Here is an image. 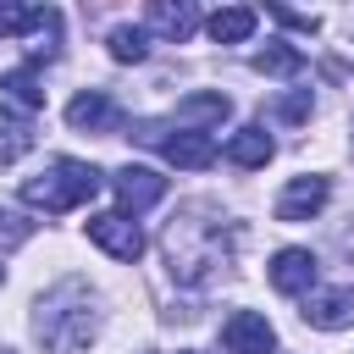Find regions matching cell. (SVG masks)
<instances>
[{
    "label": "cell",
    "mask_w": 354,
    "mask_h": 354,
    "mask_svg": "<svg viewBox=\"0 0 354 354\" xmlns=\"http://www.w3.org/2000/svg\"><path fill=\"white\" fill-rule=\"evenodd\" d=\"M100 183H105V177H100L88 160H50L39 177L22 183V205H33V210H44V216H61V210L94 199Z\"/></svg>",
    "instance_id": "1"
},
{
    "label": "cell",
    "mask_w": 354,
    "mask_h": 354,
    "mask_svg": "<svg viewBox=\"0 0 354 354\" xmlns=\"http://www.w3.org/2000/svg\"><path fill=\"white\" fill-rule=\"evenodd\" d=\"M88 243H100L111 260H138L144 254V232H138V221H127L122 210H105V216H88Z\"/></svg>",
    "instance_id": "2"
},
{
    "label": "cell",
    "mask_w": 354,
    "mask_h": 354,
    "mask_svg": "<svg viewBox=\"0 0 354 354\" xmlns=\"http://www.w3.org/2000/svg\"><path fill=\"white\" fill-rule=\"evenodd\" d=\"M144 144H160V155L171 160V166H183V171H205V166H216V138L210 133H155V138H144Z\"/></svg>",
    "instance_id": "3"
},
{
    "label": "cell",
    "mask_w": 354,
    "mask_h": 354,
    "mask_svg": "<svg viewBox=\"0 0 354 354\" xmlns=\"http://www.w3.org/2000/svg\"><path fill=\"white\" fill-rule=\"evenodd\" d=\"M221 343H227V354H271V348H277V332H271L266 315L232 310V315L221 321Z\"/></svg>",
    "instance_id": "4"
},
{
    "label": "cell",
    "mask_w": 354,
    "mask_h": 354,
    "mask_svg": "<svg viewBox=\"0 0 354 354\" xmlns=\"http://www.w3.org/2000/svg\"><path fill=\"white\" fill-rule=\"evenodd\" d=\"M111 188H116L122 210H133V216L166 199V177H160V171H149V166H122V171L111 177Z\"/></svg>",
    "instance_id": "5"
},
{
    "label": "cell",
    "mask_w": 354,
    "mask_h": 354,
    "mask_svg": "<svg viewBox=\"0 0 354 354\" xmlns=\"http://www.w3.org/2000/svg\"><path fill=\"white\" fill-rule=\"evenodd\" d=\"M326 199H332V183L326 177H293L277 194V221H310V216H321Z\"/></svg>",
    "instance_id": "6"
},
{
    "label": "cell",
    "mask_w": 354,
    "mask_h": 354,
    "mask_svg": "<svg viewBox=\"0 0 354 354\" xmlns=\"http://www.w3.org/2000/svg\"><path fill=\"white\" fill-rule=\"evenodd\" d=\"M66 122H72L77 133H111V127H122V111H116V100H111V94L83 88V94L66 105Z\"/></svg>",
    "instance_id": "7"
},
{
    "label": "cell",
    "mask_w": 354,
    "mask_h": 354,
    "mask_svg": "<svg viewBox=\"0 0 354 354\" xmlns=\"http://www.w3.org/2000/svg\"><path fill=\"white\" fill-rule=\"evenodd\" d=\"M315 254L310 249H277L271 254V288L277 293H310L315 288Z\"/></svg>",
    "instance_id": "8"
},
{
    "label": "cell",
    "mask_w": 354,
    "mask_h": 354,
    "mask_svg": "<svg viewBox=\"0 0 354 354\" xmlns=\"http://www.w3.org/2000/svg\"><path fill=\"white\" fill-rule=\"evenodd\" d=\"M310 326H321V332H343L348 321H354V293H304V310H299Z\"/></svg>",
    "instance_id": "9"
},
{
    "label": "cell",
    "mask_w": 354,
    "mask_h": 354,
    "mask_svg": "<svg viewBox=\"0 0 354 354\" xmlns=\"http://www.w3.org/2000/svg\"><path fill=\"white\" fill-rule=\"evenodd\" d=\"M227 111H232V100H227V94H216V88H205V94H188V100H177V111H171V127H183V133H199V122H227Z\"/></svg>",
    "instance_id": "10"
},
{
    "label": "cell",
    "mask_w": 354,
    "mask_h": 354,
    "mask_svg": "<svg viewBox=\"0 0 354 354\" xmlns=\"http://www.w3.org/2000/svg\"><path fill=\"white\" fill-rule=\"evenodd\" d=\"M149 28H155L160 39H171V44H183V39L199 28V11H194L188 0H177V6H171V0H155V6H149Z\"/></svg>",
    "instance_id": "11"
},
{
    "label": "cell",
    "mask_w": 354,
    "mask_h": 354,
    "mask_svg": "<svg viewBox=\"0 0 354 354\" xmlns=\"http://www.w3.org/2000/svg\"><path fill=\"white\" fill-rule=\"evenodd\" d=\"M271 149H277V144H271L266 127H238V133L227 138V160H232V166H266Z\"/></svg>",
    "instance_id": "12"
},
{
    "label": "cell",
    "mask_w": 354,
    "mask_h": 354,
    "mask_svg": "<svg viewBox=\"0 0 354 354\" xmlns=\"http://www.w3.org/2000/svg\"><path fill=\"white\" fill-rule=\"evenodd\" d=\"M254 22H260V11H249V6H227V11L210 17V39H216V44H243V39L254 33Z\"/></svg>",
    "instance_id": "13"
},
{
    "label": "cell",
    "mask_w": 354,
    "mask_h": 354,
    "mask_svg": "<svg viewBox=\"0 0 354 354\" xmlns=\"http://www.w3.org/2000/svg\"><path fill=\"white\" fill-rule=\"evenodd\" d=\"M0 94H6V100H17L22 111H39V105H44V83H39V72H33V66L6 72V77H0Z\"/></svg>",
    "instance_id": "14"
},
{
    "label": "cell",
    "mask_w": 354,
    "mask_h": 354,
    "mask_svg": "<svg viewBox=\"0 0 354 354\" xmlns=\"http://www.w3.org/2000/svg\"><path fill=\"white\" fill-rule=\"evenodd\" d=\"M33 149V122L28 116H0V166L22 160Z\"/></svg>",
    "instance_id": "15"
},
{
    "label": "cell",
    "mask_w": 354,
    "mask_h": 354,
    "mask_svg": "<svg viewBox=\"0 0 354 354\" xmlns=\"http://www.w3.org/2000/svg\"><path fill=\"white\" fill-rule=\"evenodd\" d=\"M111 55L116 61H144L149 55V33L144 28H111Z\"/></svg>",
    "instance_id": "16"
},
{
    "label": "cell",
    "mask_w": 354,
    "mask_h": 354,
    "mask_svg": "<svg viewBox=\"0 0 354 354\" xmlns=\"http://www.w3.org/2000/svg\"><path fill=\"white\" fill-rule=\"evenodd\" d=\"M254 66H260V72H271V77H288V72H299V66H304V55H299L293 44H271V50H260V55H254Z\"/></svg>",
    "instance_id": "17"
},
{
    "label": "cell",
    "mask_w": 354,
    "mask_h": 354,
    "mask_svg": "<svg viewBox=\"0 0 354 354\" xmlns=\"http://www.w3.org/2000/svg\"><path fill=\"white\" fill-rule=\"evenodd\" d=\"M39 22H44L39 6H0V39H6V33H28V28H39Z\"/></svg>",
    "instance_id": "18"
},
{
    "label": "cell",
    "mask_w": 354,
    "mask_h": 354,
    "mask_svg": "<svg viewBox=\"0 0 354 354\" xmlns=\"http://www.w3.org/2000/svg\"><path fill=\"white\" fill-rule=\"evenodd\" d=\"M277 116L299 122V116H310V100H304V94H293V100H282V105H277Z\"/></svg>",
    "instance_id": "19"
}]
</instances>
